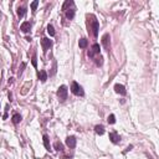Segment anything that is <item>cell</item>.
<instances>
[{"mask_svg": "<svg viewBox=\"0 0 159 159\" xmlns=\"http://www.w3.org/2000/svg\"><path fill=\"white\" fill-rule=\"evenodd\" d=\"M71 92H72L75 96H81V97L85 95V92H83L82 87L80 86L77 82H75V81H73L72 85H71Z\"/></svg>", "mask_w": 159, "mask_h": 159, "instance_id": "1", "label": "cell"}, {"mask_svg": "<svg viewBox=\"0 0 159 159\" xmlns=\"http://www.w3.org/2000/svg\"><path fill=\"white\" fill-rule=\"evenodd\" d=\"M67 92H69V89H67V87L65 86V85L60 86V87H58V89H57L58 98H60L61 101H65V100L67 98Z\"/></svg>", "mask_w": 159, "mask_h": 159, "instance_id": "2", "label": "cell"}, {"mask_svg": "<svg viewBox=\"0 0 159 159\" xmlns=\"http://www.w3.org/2000/svg\"><path fill=\"white\" fill-rule=\"evenodd\" d=\"M100 51H101V46L98 43H93L87 55H88V57H93L95 55H100Z\"/></svg>", "mask_w": 159, "mask_h": 159, "instance_id": "3", "label": "cell"}, {"mask_svg": "<svg viewBox=\"0 0 159 159\" xmlns=\"http://www.w3.org/2000/svg\"><path fill=\"white\" fill-rule=\"evenodd\" d=\"M102 45L104 46V49L107 51H109V46H111V36L109 34H104L102 37Z\"/></svg>", "mask_w": 159, "mask_h": 159, "instance_id": "4", "label": "cell"}, {"mask_svg": "<svg viewBox=\"0 0 159 159\" xmlns=\"http://www.w3.org/2000/svg\"><path fill=\"white\" fill-rule=\"evenodd\" d=\"M98 29H100V24H98V21L95 19V16H93V21H92V34H93V36L95 37H97L98 36Z\"/></svg>", "mask_w": 159, "mask_h": 159, "instance_id": "5", "label": "cell"}, {"mask_svg": "<svg viewBox=\"0 0 159 159\" xmlns=\"http://www.w3.org/2000/svg\"><path fill=\"white\" fill-rule=\"evenodd\" d=\"M41 45H42V49H43V52H46L51 46H52V41L50 40V39H46V37H43L42 40H41Z\"/></svg>", "mask_w": 159, "mask_h": 159, "instance_id": "6", "label": "cell"}, {"mask_svg": "<svg viewBox=\"0 0 159 159\" xmlns=\"http://www.w3.org/2000/svg\"><path fill=\"white\" fill-rule=\"evenodd\" d=\"M115 91H116L117 93H119V95H122V96H124L126 93H127V91H126V88L123 85H119V83H117L115 85Z\"/></svg>", "mask_w": 159, "mask_h": 159, "instance_id": "7", "label": "cell"}, {"mask_svg": "<svg viewBox=\"0 0 159 159\" xmlns=\"http://www.w3.org/2000/svg\"><path fill=\"white\" fill-rule=\"evenodd\" d=\"M109 139H111V142H112V143L117 144V143H119V141H121V137L117 134L116 132H111V133H109Z\"/></svg>", "mask_w": 159, "mask_h": 159, "instance_id": "8", "label": "cell"}, {"mask_svg": "<svg viewBox=\"0 0 159 159\" xmlns=\"http://www.w3.org/2000/svg\"><path fill=\"white\" fill-rule=\"evenodd\" d=\"M66 145L69 147V148H75L76 147V138L75 137H67L66 138Z\"/></svg>", "mask_w": 159, "mask_h": 159, "instance_id": "9", "label": "cell"}, {"mask_svg": "<svg viewBox=\"0 0 159 159\" xmlns=\"http://www.w3.org/2000/svg\"><path fill=\"white\" fill-rule=\"evenodd\" d=\"M20 30L22 31V32H29L30 30H31V22H29V21H25V22H22L21 24V26H20Z\"/></svg>", "mask_w": 159, "mask_h": 159, "instance_id": "10", "label": "cell"}, {"mask_svg": "<svg viewBox=\"0 0 159 159\" xmlns=\"http://www.w3.org/2000/svg\"><path fill=\"white\" fill-rule=\"evenodd\" d=\"M43 139V145H45V148H46V150H51V145H50V141H49V135H46V134H43L42 137Z\"/></svg>", "mask_w": 159, "mask_h": 159, "instance_id": "11", "label": "cell"}, {"mask_svg": "<svg viewBox=\"0 0 159 159\" xmlns=\"http://www.w3.org/2000/svg\"><path fill=\"white\" fill-rule=\"evenodd\" d=\"M39 78L41 80V82H46V80H47V73H46V71H43V70H41L40 72H39Z\"/></svg>", "mask_w": 159, "mask_h": 159, "instance_id": "12", "label": "cell"}, {"mask_svg": "<svg viewBox=\"0 0 159 159\" xmlns=\"http://www.w3.org/2000/svg\"><path fill=\"white\" fill-rule=\"evenodd\" d=\"M11 119H13V123H14V124H19V123L21 122V116H20L19 113H15Z\"/></svg>", "mask_w": 159, "mask_h": 159, "instance_id": "13", "label": "cell"}, {"mask_svg": "<svg viewBox=\"0 0 159 159\" xmlns=\"http://www.w3.org/2000/svg\"><path fill=\"white\" fill-rule=\"evenodd\" d=\"M73 16H75V10H72V9L66 10V17H67L69 20H72Z\"/></svg>", "mask_w": 159, "mask_h": 159, "instance_id": "14", "label": "cell"}, {"mask_svg": "<svg viewBox=\"0 0 159 159\" xmlns=\"http://www.w3.org/2000/svg\"><path fill=\"white\" fill-rule=\"evenodd\" d=\"M87 45H88V41H87V39H81V40L78 41V46H80L81 49H86Z\"/></svg>", "mask_w": 159, "mask_h": 159, "instance_id": "15", "label": "cell"}, {"mask_svg": "<svg viewBox=\"0 0 159 159\" xmlns=\"http://www.w3.org/2000/svg\"><path fill=\"white\" fill-rule=\"evenodd\" d=\"M95 132H96L97 134L102 135V134L104 133V127H103V126H96V127H95Z\"/></svg>", "mask_w": 159, "mask_h": 159, "instance_id": "16", "label": "cell"}, {"mask_svg": "<svg viewBox=\"0 0 159 159\" xmlns=\"http://www.w3.org/2000/svg\"><path fill=\"white\" fill-rule=\"evenodd\" d=\"M25 11H26V9H25V8H17V16L21 19V17L25 15Z\"/></svg>", "mask_w": 159, "mask_h": 159, "instance_id": "17", "label": "cell"}, {"mask_svg": "<svg viewBox=\"0 0 159 159\" xmlns=\"http://www.w3.org/2000/svg\"><path fill=\"white\" fill-rule=\"evenodd\" d=\"M47 32L50 36H55V29L52 25H47Z\"/></svg>", "mask_w": 159, "mask_h": 159, "instance_id": "18", "label": "cell"}, {"mask_svg": "<svg viewBox=\"0 0 159 159\" xmlns=\"http://www.w3.org/2000/svg\"><path fill=\"white\" fill-rule=\"evenodd\" d=\"M54 147H55V149H56V150H58V152H61V150H62V149H63V145L61 144V143H60V142H55V144H54Z\"/></svg>", "mask_w": 159, "mask_h": 159, "instance_id": "19", "label": "cell"}, {"mask_svg": "<svg viewBox=\"0 0 159 159\" xmlns=\"http://www.w3.org/2000/svg\"><path fill=\"white\" fill-rule=\"evenodd\" d=\"M107 121H108V123H109V124H113V123H116V116H115V115H109Z\"/></svg>", "mask_w": 159, "mask_h": 159, "instance_id": "20", "label": "cell"}, {"mask_svg": "<svg viewBox=\"0 0 159 159\" xmlns=\"http://www.w3.org/2000/svg\"><path fill=\"white\" fill-rule=\"evenodd\" d=\"M37 5H39V1H37V0H35V1H32V3H31V10H32V13H35V10H36Z\"/></svg>", "mask_w": 159, "mask_h": 159, "instance_id": "21", "label": "cell"}, {"mask_svg": "<svg viewBox=\"0 0 159 159\" xmlns=\"http://www.w3.org/2000/svg\"><path fill=\"white\" fill-rule=\"evenodd\" d=\"M102 60H103V57H102L101 55L96 58V65H97V66H101L102 63H103V61H102Z\"/></svg>", "mask_w": 159, "mask_h": 159, "instance_id": "22", "label": "cell"}, {"mask_svg": "<svg viewBox=\"0 0 159 159\" xmlns=\"http://www.w3.org/2000/svg\"><path fill=\"white\" fill-rule=\"evenodd\" d=\"M32 66H34V67H36V66H37V62H36V55H34V56H32Z\"/></svg>", "mask_w": 159, "mask_h": 159, "instance_id": "23", "label": "cell"}, {"mask_svg": "<svg viewBox=\"0 0 159 159\" xmlns=\"http://www.w3.org/2000/svg\"><path fill=\"white\" fill-rule=\"evenodd\" d=\"M25 66H26V65H25V62H22V63H21V67H20V70H19V75H21V73H22L24 69H25Z\"/></svg>", "mask_w": 159, "mask_h": 159, "instance_id": "24", "label": "cell"}, {"mask_svg": "<svg viewBox=\"0 0 159 159\" xmlns=\"http://www.w3.org/2000/svg\"><path fill=\"white\" fill-rule=\"evenodd\" d=\"M132 148H133V145H129V147H127V149L124 150V153H126V152H128V150H130Z\"/></svg>", "mask_w": 159, "mask_h": 159, "instance_id": "25", "label": "cell"}, {"mask_svg": "<svg viewBox=\"0 0 159 159\" xmlns=\"http://www.w3.org/2000/svg\"><path fill=\"white\" fill-rule=\"evenodd\" d=\"M9 100H10V101H13V96H11V93H9Z\"/></svg>", "mask_w": 159, "mask_h": 159, "instance_id": "26", "label": "cell"}, {"mask_svg": "<svg viewBox=\"0 0 159 159\" xmlns=\"http://www.w3.org/2000/svg\"><path fill=\"white\" fill-rule=\"evenodd\" d=\"M149 159H152V158H149Z\"/></svg>", "mask_w": 159, "mask_h": 159, "instance_id": "27", "label": "cell"}]
</instances>
